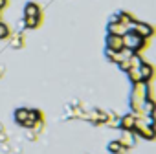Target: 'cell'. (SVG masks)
I'll return each mask as SVG.
<instances>
[{"label": "cell", "instance_id": "obj_1", "mask_svg": "<svg viewBox=\"0 0 156 154\" xmlns=\"http://www.w3.org/2000/svg\"><path fill=\"white\" fill-rule=\"evenodd\" d=\"M134 130H136L141 138H145V139H152V138H156V130H154V127H147V125H134Z\"/></svg>", "mask_w": 156, "mask_h": 154}, {"label": "cell", "instance_id": "obj_2", "mask_svg": "<svg viewBox=\"0 0 156 154\" xmlns=\"http://www.w3.org/2000/svg\"><path fill=\"white\" fill-rule=\"evenodd\" d=\"M107 46L108 50H114V51H119L123 48V37H118V35H110L108 40H107Z\"/></svg>", "mask_w": 156, "mask_h": 154}, {"label": "cell", "instance_id": "obj_3", "mask_svg": "<svg viewBox=\"0 0 156 154\" xmlns=\"http://www.w3.org/2000/svg\"><path fill=\"white\" fill-rule=\"evenodd\" d=\"M132 31H134V33H138L140 37H143V39H145V37H149V35H151V31H152V30H151L147 24L134 22V26H132Z\"/></svg>", "mask_w": 156, "mask_h": 154}, {"label": "cell", "instance_id": "obj_4", "mask_svg": "<svg viewBox=\"0 0 156 154\" xmlns=\"http://www.w3.org/2000/svg\"><path fill=\"white\" fill-rule=\"evenodd\" d=\"M119 128H123V130H134V114L123 116L119 119Z\"/></svg>", "mask_w": 156, "mask_h": 154}, {"label": "cell", "instance_id": "obj_5", "mask_svg": "<svg viewBox=\"0 0 156 154\" xmlns=\"http://www.w3.org/2000/svg\"><path fill=\"white\" fill-rule=\"evenodd\" d=\"M130 132H132V130H123V136L119 138V143H121L125 149L134 147V136H130Z\"/></svg>", "mask_w": 156, "mask_h": 154}, {"label": "cell", "instance_id": "obj_6", "mask_svg": "<svg viewBox=\"0 0 156 154\" xmlns=\"http://www.w3.org/2000/svg\"><path fill=\"white\" fill-rule=\"evenodd\" d=\"M140 75H141V81H149L151 79V75H152V68L149 66V64H141L140 66Z\"/></svg>", "mask_w": 156, "mask_h": 154}, {"label": "cell", "instance_id": "obj_7", "mask_svg": "<svg viewBox=\"0 0 156 154\" xmlns=\"http://www.w3.org/2000/svg\"><path fill=\"white\" fill-rule=\"evenodd\" d=\"M108 150H110L112 154H123L127 149H125L119 141H112V143H108Z\"/></svg>", "mask_w": 156, "mask_h": 154}, {"label": "cell", "instance_id": "obj_8", "mask_svg": "<svg viewBox=\"0 0 156 154\" xmlns=\"http://www.w3.org/2000/svg\"><path fill=\"white\" fill-rule=\"evenodd\" d=\"M28 112L30 110H26V108H20V110H17V114H15V117H17V121L24 127V123L28 121Z\"/></svg>", "mask_w": 156, "mask_h": 154}, {"label": "cell", "instance_id": "obj_9", "mask_svg": "<svg viewBox=\"0 0 156 154\" xmlns=\"http://www.w3.org/2000/svg\"><path fill=\"white\" fill-rule=\"evenodd\" d=\"M26 17H31V19H39V9H37L33 4H30V6L26 8Z\"/></svg>", "mask_w": 156, "mask_h": 154}, {"label": "cell", "instance_id": "obj_10", "mask_svg": "<svg viewBox=\"0 0 156 154\" xmlns=\"http://www.w3.org/2000/svg\"><path fill=\"white\" fill-rule=\"evenodd\" d=\"M8 33H9L8 28H6L4 24H0V39H2V37H8Z\"/></svg>", "mask_w": 156, "mask_h": 154}]
</instances>
